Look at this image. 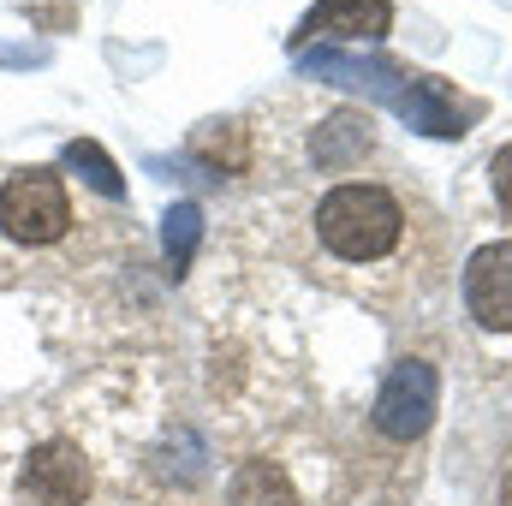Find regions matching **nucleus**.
Returning <instances> with one entry per match:
<instances>
[{"label":"nucleus","instance_id":"1","mask_svg":"<svg viewBox=\"0 0 512 506\" xmlns=\"http://www.w3.org/2000/svg\"><path fill=\"white\" fill-rule=\"evenodd\" d=\"M405 233V209L387 185H334L316 203V239L322 251H334L340 262H382Z\"/></svg>","mask_w":512,"mask_h":506},{"label":"nucleus","instance_id":"5","mask_svg":"<svg viewBox=\"0 0 512 506\" xmlns=\"http://www.w3.org/2000/svg\"><path fill=\"white\" fill-rule=\"evenodd\" d=\"M393 24L387 0H316L298 24V42H382Z\"/></svg>","mask_w":512,"mask_h":506},{"label":"nucleus","instance_id":"9","mask_svg":"<svg viewBox=\"0 0 512 506\" xmlns=\"http://www.w3.org/2000/svg\"><path fill=\"white\" fill-rule=\"evenodd\" d=\"M60 161L90 185V191H102V197H126V179H120V167H114V155L96 143V137H72L66 149H60Z\"/></svg>","mask_w":512,"mask_h":506},{"label":"nucleus","instance_id":"11","mask_svg":"<svg viewBox=\"0 0 512 506\" xmlns=\"http://www.w3.org/2000/svg\"><path fill=\"white\" fill-rule=\"evenodd\" d=\"M197 149L203 155H227V167H245V143H239V126H203L197 131Z\"/></svg>","mask_w":512,"mask_h":506},{"label":"nucleus","instance_id":"10","mask_svg":"<svg viewBox=\"0 0 512 506\" xmlns=\"http://www.w3.org/2000/svg\"><path fill=\"white\" fill-rule=\"evenodd\" d=\"M161 227H167V233H161V245H167V274L179 280V274L191 268V251H197V239H203V209H197V203H173Z\"/></svg>","mask_w":512,"mask_h":506},{"label":"nucleus","instance_id":"13","mask_svg":"<svg viewBox=\"0 0 512 506\" xmlns=\"http://www.w3.org/2000/svg\"><path fill=\"white\" fill-rule=\"evenodd\" d=\"M501 506H512V477H507V483H501Z\"/></svg>","mask_w":512,"mask_h":506},{"label":"nucleus","instance_id":"3","mask_svg":"<svg viewBox=\"0 0 512 506\" xmlns=\"http://www.w3.org/2000/svg\"><path fill=\"white\" fill-rule=\"evenodd\" d=\"M435 405H441V381H435V370H429L423 358H405V364L387 370L370 417H376V429H382L387 441H417V435H429Z\"/></svg>","mask_w":512,"mask_h":506},{"label":"nucleus","instance_id":"12","mask_svg":"<svg viewBox=\"0 0 512 506\" xmlns=\"http://www.w3.org/2000/svg\"><path fill=\"white\" fill-rule=\"evenodd\" d=\"M489 179H495V197H501V209L512 215V143L489 161Z\"/></svg>","mask_w":512,"mask_h":506},{"label":"nucleus","instance_id":"2","mask_svg":"<svg viewBox=\"0 0 512 506\" xmlns=\"http://www.w3.org/2000/svg\"><path fill=\"white\" fill-rule=\"evenodd\" d=\"M0 227L18 245H54L72 227V197L54 167H18L0 185Z\"/></svg>","mask_w":512,"mask_h":506},{"label":"nucleus","instance_id":"7","mask_svg":"<svg viewBox=\"0 0 512 506\" xmlns=\"http://www.w3.org/2000/svg\"><path fill=\"white\" fill-rule=\"evenodd\" d=\"M227 501L233 506H298L292 495V477L274 465V459H245L227 483Z\"/></svg>","mask_w":512,"mask_h":506},{"label":"nucleus","instance_id":"8","mask_svg":"<svg viewBox=\"0 0 512 506\" xmlns=\"http://www.w3.org/2000/svg\"><path fill=\"white\" fill-rule=\"evenodd\" d=\"M364 149H370V120H364V114H334V120H322L316 143H310L316 167H346V161L364 155Z\"/></svg>","mask_w":512,"mask_h":506},{"label":"nucleus","instance_id":"4","mask_svg":"<svg viewBox=\"0 0 512 506\" xmlns=\"http://www.w3.org/2000/svg\"><path fill=\"white\" fill-rule=\"evenodd\" d=\"M24 495L36 506H84L90 495V459L78 441H42L24 459Z\"/></svg>","mask_w":512,"mask_h":506},{"label":"nucleus","instance_id":"6","mask_svg":"<svg viewBox=\"0 0 512 506\" xmlns=\"http://www.w3.org/2000/svg\"><path fill=\"white\" fill-rule=\"evenodd\" d=\"M465 304L483 328H512V245H477L465 262Z\"/></svg>","mask_w":512,"mask_h":506}]
</instances>
